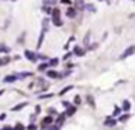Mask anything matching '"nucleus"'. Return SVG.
Masks as SVG:
<instances>
[{
    "mask_svg": "<svg viewBox=\"0 0 135 130\" xmlns=\"http://www.w3.org/2000/svg\"><path fill=\"white\" fill-rule=\"evenodd\" d=\"M25 57H26L29 61H36V60H38V54L32 53L31 50H25Z\"/></svg>",
    "mask_w": 135,
    "mask_h": 130,
    "instance_id": "obj_1",
    "label": "nucleus"
},
{
    "mask_svg": "<svg viewBox=\"0 0 135 130\" xmlns=\"http://www.w3.org/2000/svg\"><path fill=\"white\" fill-rule=\"evenodd\" d=\"M15 80H17V76H16V75H7V76H4V79H3L4 83H13Z\"/></svg>",
    "mask_w": 135,
    "mask_h": 130,
    "instance_id": "obj_2",
    "label": "nucleus"
},
{
    "mask_svg": "<svg viewBox=\"0 0 135 130\" xmlns=\"http://www.w3.org/2000/svg\"><path fill=\"white\" fill-rule=\"evenodd\" d=\"M28 105V102H22V104H17V105H15V107H12V111H19V110H22V108H25Z\"/></svg>",
    "mask_w": 135,
    "mask_h": 130,
    "instance_id": "obj_3",
    "label": "nucleus"
},
{
    "mask_svg": "<svg viewBox=\"0 0 135 130\" xmlns=\"http://www.w3.org/2000/svg\"><path fill=\"white\" fill-rule=\"evenodd\" d=\"M9 51H10V48H9L6 44H0V54H1V53H4V54H9Z\"/></svg>",
    "mask_w": 135,
    "mask_h": 130,
    "instance_id": "obj_4",
    "label": "nucleus"
},
{
    "mask_svg": "<svg viewBox=\"0 0 135 130\" xmlns=\"http://www.w3.org/2000/svg\"><path fill=\"white\" fill-rule=\"evenodd\" d=\"M9 61H10V57H9V56L1 57V59H0V67H1V66H4V64H7Z\"/></svg>",
    "mask_w": 135,
    "mask_h": 130,
    "instance_id": "obj_5",
    "label": "nucleus"
},
{
    "mask_svg": "<svg viewBox=\"0 0 135 130\" xmlns=\"http://www.w3.org/2000/svg\"><path fill=\"white\" fill-rule=\"evenodd\" d=\"M16 76H17V79H23V78H29V76H32V73H29V72H23V73H17Z\"/></svg>",
    "mask_w": 135,
    "mask_h": 130,
    "instance_id": "obj_6",
    "label": "nucleus"
},
{
    "mask_svg": "<svg viewBox=\"0 0 135 130\" xmlns=\"http://www.w3.org/2000/svg\"><path fill=\"white\" fill-rule=\"evenodd\" d=\"M45 31H47V29H42V32H41V35H39V40H38V44H36V45H38V48H39V47L42 45V40H44V35H45Z\"/></svg>",
    "mask_w": 135,
    "mask_h": 130,
    "instance_id": "obj_7",
    "label": "nucleus"
},
{
    "mask_svg": "<svg viewBox=\"0 0 135 130\" xmlns=\"http://www.w3.org/2000/svg\"><path fill=\"white\" fill-rule=\"evenodd\" d=\"M51 123H52V119H51V117H45V119L42 120V127H45L47 124H51Z\"/></svg>",
    "mask_w": 135,
    "mask_h": 130,
    "instance_id": "obj_8",
    "label": "nucleus"
},
{
    "mask_svg": "<svg viewBox=\"0 0 135 130\" xmlns=\"http://www.w3.org/2000/svg\"><path fill=\"white\" fill-rule=\"evenodd\" d=\"M134 51H135V47H131V48H128V50H127V51L124 53V56H122V59H124V57H127V56H129V54H132Z\"/></svg>",
    "mask_w": 135,
    "mask_h": 130,
    "instance_id": "obj_9",
    "label": "nucleus"
},
{
    "mask_svg": "<svg viewBox=\"0 0 135 130\" xmlns=\"http://www.w3.org/2000/svg\"><path fill=\"white\" fill-rule=\"evenodd\" d=\"M48 76H49V78H58L60 75H58L57 72H54V70H49V72H48Z\"/></svg>",
    "mask_w": 135,
    "mask_h": 130,
    "instance_id": "obj_10",
    "label": "nucleus"
},
{
    "mask_svg": "<svg viewBox=\"0 0 135 130\" xmlns=\"http://www.w3.org/2000/svg\"><path fill=\"white\" fill-rule=\"evenodd\" d=\"M47 67H48V64H45V63H42V64H39V67H38V70H39V72H44V70H45Z\"/></svg>",
    "mask_w": 135,
    "mask_h": 130,
    "instance_id": "obj_11",
    "label": "nucleus"
},
{
    "mask_svg": "<svg viewBox=\"0 0 135 130\" xmlns=\"http://www.w3.org/2000/svg\"><path fill=\"white\" fill-rule=\"evenodd\" d=\"M15 130H25V126H23V124H20V123H17V124H16V127H15Z\"/></svg>",
    "mask_w": 135,
    "mask_h": 130,
    "instance_id": "obj_12",
    "label": "nucleus"
},
{
    "mask_svg": "<svg viewBox=\"0 0 135 130\" xmlns=\"http://www.w3.org/2000/svg\"><path fill=\"white\" fill-rule=\"evenodd\" d=\"M57 63H58V60H57V59H52V60L49 61V64H51V66H57Z\"/></svg>",
    "mask_w": 135,
    "mask_h": 130,
    "instance_id": "obj_13",
    "label": "nucleus"
},
{
    "mask_svg": "<svg viewBox=\"0 0 135 130\" xmlns=\"http://www.w3.org/2000/svg\"><path fill=\"white\" fill-rule=\"evenodd\" d=\"M67 15H68L70 18H73V16L76 15V12H74V10H68V12H67Z\"/></svg>",
    "mask_w": 135,
    "mask_h": 130,
    "instance_id": "obj_14",
    "label": "nucleus"
},
{
    "mask_svg": "<svg viewBox=\"0 0 135 130\" xmlns=\"http://www.w3.org/2000/svg\"><path fill=\"white\" fill-rule=\"evenodd\" d=\"M26 129H28V130H36V126H35V124H29Z\"/></svg>",
    "mask_w": 135,
    "mask_h": 130,
    "instance_id": "obj_15",
    "label": "nucleus"
},
{
    "mask_svg": "<svg viewBox=\"0 0 135 130\" xmlns=\"http://www.w3.org/2000/svg\"><path fill=\"white\" fill-rule=\"evenodd\" d=\"M0 130H15L13 127H9V126H6V127H3V129H0Z\"/></svg>",
    "mask_w": 135,
    "mask_h": 130,
    "instance_id": "obj_16",
    "label": "nucleus"
},
{
    "mask_svg": "<svg viewBox=\"0 0 135 130\" xmlns=\"http://www.w3.org/2000/svg\"><path fill=\"white\" fill-rule=\"evenodd\" d=\"M4 119H6V114H4V113H3V114H0V120H4Z\"/></svg>",
    "mask_w": 135,
    "mask_h": 130,
    "instance_id": "obj_17",
    "label": "nucleus"
},
{
    "mask_svg": "<svg viewBox=\"0 0 135 130\" xmlns=\"http://www.w3.org/2000/svg\"><path fill=\"white\" fill-rule=\"evenodd\" d=\"M3 94H4V89H1V91H0V95H3Z\"/></svg>",
    "mask_w": 135,
    "mask_h": 130,
    "instance_id": "obj_18",
    "label": "nucleus"
}]
</instances>
